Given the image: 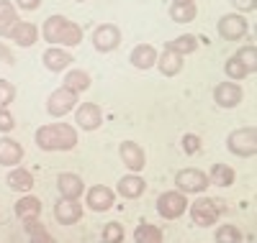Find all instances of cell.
Returning <instances> with one entry per match:
<instances>
[{
	"mask_svg": "<svg viewBox=\"0 0 257 243\" xmlns=\"http://www.w3.org/2000/svg\"><path fill=\"white\" fill-rule=\"evenodd\" d=\"M36 146L41 151H70L77 146V130L67 123L41 126L36 130Z\"/></svg>",
	"mask_w": 257,
	"mask_h": 243,
	"instance_id": "obj_1",
	"label": "cell"
},
{
	"mask_svg": "<svg viewBox=\"0 0 257 243\" xmlns=\"http://www.w3.org/2000/svg\"><path fill=\"white\" fill-rule=\"evenodd\" d=\"M41 34H44V38L49 44H54V46H77L82 41V28L64 16H49Z\"/></svg>",
	"mask_w": 257,
	"mask_h": 243,
	"instance_id": "obj_2",
	"label": "cell"
},
{
	"mask_svg": "<svg viewBox=\"0 0 257 243\" xmlns=\"http://www.w3.org/2000/svg\"><path fill=\"white\" fill-rule=\"evenodd\" d=\"M224 212H226V202L224 200H213V197H198V200L190 205V220L196 226H201V228L213 226L219 220V215H224Z\"/></svg>",
	"mask_w": 257,
	"mask_h": 243,
	"instance_id": "obj_3",
	"label": "cell"
},
{
	"mask_svg": "<svg viewBox=\"0 0 257 243\" xmlns=\"http://www.w3.org/2000/svg\"><path fill=\"white\" fill-rule=\"evenodd\" d=\"M226 146H229L231 154H237V156H254L257 154V130L252 126L234 130L226 138Z\"/></svg>",
	"mask_w": 257,
	"mask_h": 243,
	"instance_id": "obj_4",
	"label": "cell"
},
{
	"mask_svg": "<svg viewBox=\"0 0 257 243\" xmlns=\"http://www.w3.org/2000/svg\"><path fill=\"white\" fill-rule=\"evenodd\" d=\"M188 208V200H185V194L178 190V192H165L157 197V212L165 218V220H175L185 212Z\"/></svg>",
	"mask_w": 257,
	"mask_h": 243,
	"instance_id": "obj_5",
	"label": "cell"
},
{
	"mask_svg": "<svg viewBox=\"0 0 257 243\" xmlns=\"http://www.w3.org/2000/svg\"><path fill=\"white\" fill-rule=\"evenodd\" d=\"M75 105H77V92L67 90L64 84L59 87V90H54L49 95V100H47V110H49V116H54V118L67 116Z\"/></svg>",
	"mask_w": 257,
	"mask_h": 243,
	"instance_id": "obj_6",
	"label": "cell"
},
{
	"mask_svg": "<svg viewBox=\"0 0 257 243\" xmlns=\"http://www.w3.org/2000/svg\"><path fill=\"white\" fill-rule=\"evenodd\" d=\"M175 184L180 192L190 194V192H206V187L211 184V180L201 172V169H183L175 176Z\"/></svg>",
	"mask_w": 257,
	"mask_h": 243,
	"instance_id": "obj_7",
	"label": "cell"
},
{
	"mask_svg": "<svg viewBox=\"0 0 257 243\" xmlns=\"http://www.w3.org/2000/svg\"><path fill=\"white\" fill-rule=\"evenodd\" d=\"M118 44H121V31H118L113 24H103V26L95 28V34H93V46H95L98 52L108 54V52H113V49L118 46Z\"/></svg>",
	"mask_w": 257,
	"mask_h": 243,
	"instance_id": "obj_8",
	"label": "cell"
},
{
	"mask_svg": "<svg viewBox=\"0 0 257 243\" xmlns=\"http://www.w3.org/2000/svg\"><path fill=\"white\" fill-rule=\"evenodd\" d=\"M213 100H216L219 108H237L242 102V87L234 82H221L213 90Z\"/></svg>",
	"mask_w": 257,
	"mask_h": 243,
	"instance_id": "obj_9",
	"label": "cell"
},
{
	"mask_svg": "<svg viewBox=\"0 0 257 243\" xmlns=\"http://www.w3.org/2000/svg\"><path fill=\"white\" fill-rule=\"evenodd\" d=\"M54 218L62 226H72L82 218V205L77 200H70V197H62V200L54 205Z\"/></svg>",
	"mask_w": 257,
	"mask_h": 243,
	"instance_id": "obj_10",
	"label": "cell"
},
{
	"mask_svg": "<svg viewBox=\"0 0 257 243\" xmlns=\"http://www.w3.org/2000/svg\"><path fill=\"white\" fill-rule=\"evenodd\" d=\"M118 154H121V162L132 169V172H142L144 164H147L144 148H142L139 144H134V141H123L121 148H118Z\"/></svg>",
	"mask_w": 257,
	"mask_h": 243,
	"instance_id": "obj_11",
	"label": "cell"
},
{
	"mask_svg": "<svg viewBox=\"0 0 257 243\" xmlns=\"http://www.w3.org/2000/svg\"><path fill=\"white\" fill-rule=\"evenodd\" d=\"M247 34V20L242 16H224L219 20V36L226 41H237Z\"/></svg>",
	"mask_w": 257,
	"mask_h": 243,
	"instance_id": "obj_12",
	"label": "cell"
},
{
	"mask_svg": "<svg viewBox=\"0 0 257 243\" xmlns=\"http://www.w3.org/2000/svg\"><path fill=\"white\" fill-rule=\"evenodd\" d=\"M77 126L82 130H95L100 123H103V113H100V108L95 102H82L77 108V116H75Z\"/></svg>",
	"mask_w": 257,
	"mask_h": 243,
	"instance_id": "obj_13",
	"label": "cell"
},
{
	"mask_svg": "<svg viewBox=\"0 0 257 243\" xmlns=\"http://www.w3.org/2000/svg\"><path fill=\"white\" fill-rule=\"evenodd\" d=\"M113 205V192L108 187H103V184H95L88 190V208L95 210V212H105V210H111Z\"/></svg>",
	"mask_w": 257,
	"mask_h": 243,
	"instance_id": "obj_14",
	"label": "cell"
},
{
	"mask_svg": "<svg viewBox=\"0 0 257 243\" xmlns=\"http://www.w3.org/2000/svg\"><path fill=\"white\" fill-rule=\"evenodd\" d=\"M8 38H13L18 46L29 49V46H34L36 38H39V28H36L34 24H29V20H18V24L13 26V31H11Z\"/></svg>",
	"mask_w": 257,
	"mask_h": 243,
	"instance_id": "obj_15",
	"label": "cell"
},
{
	"mask_svg": "<svg viewBox=\"0 0 257 243\" xmlns=\"http://www.w3.org/2000/svg\"><path fill=\"white\" fill-rule=\"evenodd\" d=\"M157 67L165 77H175L180 70H183V54H178L175 49L165 46V52L157 56Z\"/></svg>",
	"mask_w": 257,
	"mask_h": 243,
	"instance_id": "obj_16",
	"label": "cell"
},
{
	"mask_svg": "<svg viewBox=\"0 0 257 243\" xmlns=\"http://www.w3.org/2000/svg\"><path fill=\"white\" fill-rule=\"evenodd\" d=\"M41 59H44V67H47L49 72H62V70H67L70 64L75 62V59H72V54H67L64 49H59V46L47 49Z\"/></svg>",
	"mask_w": 257,
	"mask_h": 243,
	"instance_id": "obj_17",
	"label": "cell"
},
{
	"mask_svg": "<svg viewBox=\"0 0 257 243\" xmlns=\"http://www.w3.org/2000/svg\"><path fill=\"white\" fill-rule=\"evenodd\" d=\"M24 159V146L13 138H0V166H16Z\"/></svg>",
	"mask_w": 257,
	"mask_h": 243,
	"instance_id": "obj_18",
	"label": "cell"
},
{
	"mask_svg": "<svg viewBox=\"0 0 257 243\" xmlns=\"http://www.w3.org/2000/svg\"><path fill=\"white\" fill-rule=\"evenodd\" d=\"M128 62H132L137 70H149V67L157 64V52H155L152 44H139V46H134Z\"/></svg>",
	"mask_w": 257,
	"mask_h": 243,
	"instance_id": "obj_19",
	"label": "cell"
},
{
	"mask_svg": "<svg viewBox=\"0 0 257 243\" xmlns=\"http://www.w3.org/2000/svg\"><path fill=\"white\" fill-rule=\"evenodd\" d=\"M57 187H59V194L62 197H70V200H77V197L82 194V180L77 174H70V172H64L57 176Z\"/></svg>",
	"mask_w": 257,
	"mask_h": 243,
	"instance_id": "obj_20",
	"label": "cell"
},
{
	"mask_svg": "<svg viewBox=\"0 0 257 243\" xmlns=\"http://www.w3.org/2000/svg\"><path fill=\"white\" fill-rule=\"evenodd\" d=\"M144 190H147V184L137 174H128V176H123V180L118 182V194L126 197V200H137V197L144 194Z\"/></svg>",
	"mask_w": 257,
	"mask_h": 243,
	"instance_id": "obj_21",
	"label": "cell"
},
{
	"mask_svg": "<svg viewBox=\"0 0 257 243\" xmlns=\"http://www.w3.org/2000/svg\"><path fill=\"white\" fill-rule=\"evenodd\" d=\"M6 182H8V187L13 192H29L34 187V174L29 169H13Z\"/></svg>",
	"mask_w": 257,
	"mask_h": 243,
	"instance_id": "obj_22",
	"label": "cell"
},
{
	"mask_svg": "<svg viewBox=\"0 0 257 243\" xmlns=\"http://www.w3.org/2000/svg\"><path fill=\"white\" fill-rule=\"evenodd\" d=\"M16 215L24 220H36L41 215V202L36 200V197H21V200L16 202Z\"/></svg>",
	"mask_w": 257,
	"mask_h": 243,
	"instance_id": "obj_23",
	"label": "cell"
},
{
	"mask_svg": "<svg viewBox=\"0 0 257 243\" xmlns=\"http://www.w3.org/2000/svg\"><path fill=\"white\" fill-rule=\"evenodd\" d=\"M18 24V13L8 0H0V36H11L13 26Z\"/></svg>",
	"mask_w": 257,
	"mask_h": 243,
	"instance_id": "obj_24",
	"label": "cell"
},
{
	"mask_svg": "<svg viewBox=\"0 0 257 243\" xmlns=\"http://www.w3.org/2000/svg\"><path fill=\"white\" fill-rule=\"evenodd\" d=\"M198 8L196 3H173L170 6V18L175 20V24H190L193 18H196Z\"/></svg>",
	"mask_w": 257,
	"mask_h": 243,
	"instance_id": "obj_25",
	"label": "cell"
},
{
	"mask_svg": "<svg viewBox=\"0 0 257 243\" xmlns=\"http://www.w3.org/2000/svg\"><path fill=\"white\" fill-rule=\"evenodd\" d=\"M64 87L67 90H72V92H85L90 87V77H88V72H82V70H72V72H67V77H64Z\"/></svg>",
	"mask_w": 257,
	"mask_h": 243,
	"instance_id": "obj_26",
	"label": "cell"
},
{
	"mask_svg": "<svg viewBox=\"0 0 257 243\" xmlns=\"http://www.w3.org/2000/svg\"><path fill=\"white\" fill-rule=\"evenodd\" d=\"M211 184H219V187H231L234 184V169L226 164H213L211 174H208Z\"/></svg>",
	"mask_w": 257,
	"mask_h": 243,
	"instance_id": "obj_27",
	"label": "cell"
},
{
	"mask_svg": "<svg viewBox=\"0 0 257 243\" xmlns=\"http://www.w3.org/2000/svg\"><path fill=\"white\" fill-rule=\"evenodd\" d=\"M162 230L152 223H142L137 230H134V240L137 243H162Z\"/></svg>",
	"mask_w": 257,
	"mask_h": 243,
	"instance_id": "obj_28",
	"label": "cell"
},
{
	"mask_svg": "<svg viewBox=\"0 0 257 243\" xmlns=\"http://www.w3.org/2000/svg\"><path fill=\"white\" fill-rule=\"evenodd\" d=\"M167 46H170V49H175L178 54L185 56V54H193V52L198 49V38L193 36V34H185V36H178L175 41H170Z\"/></svg>",
	"mask_w": 257,
	"mask_h": 243,
	"instance_id": "obj_29",
	"label": "cell"
},
{
	"mask_svg": "<svg viewBox=\"0 0 257 243\" xmlns=\"http://www.w3.org/2000/svg\"><path fill=\"white\" fill-rule=\"evenodd\" d=\"M26 233H29V238H31L34 243H41V240L52 243V240H54V238L44 230V226L39 223V218H36V220H26Z\"/></svg>",
	"mask_w": 257,
	"mask_h": 243,
	"instance_id": "obj_30",
	"label": "cell"
},
{
	"mask_svg": "<svg viewBox=\"0 0 257 243\" xmlns=\"http://www.w3.org/2000/svg\"><path fill=\"white\" fill-rule=\"evenodd\" d=\"M224 70H226V77H231V80H244L249 72H247V67L237 59V56H229L226 59V64H224Z\"/></svg>",
	"mask_w": 257,
	"mask_h": 243,
	"instance_id": "obj_31",
	"label": "cell"
},
{
	"mask_svg": "<svg viewBox=\"0 0 257 243\" xmlns=\"http://www.w3.org/2000/svg\"><path fill=\"white\" fill-rule=\"evenodd\" d=\"M234 56H237V59L244 64L249 74H252V72H257V49H254V46H244V49H239Z\"/></svg>",
	"mask_w": 257,
	"mask_h": 243,
	"instance_id": "obj_32",
	"label": "cell"
},
{
	"mask_svg": "<svg viewBox=\"0 0 257 243\" xmlns=\"http://www.w3.org/2000/svg\"><path fill=\"white\" fill-rule=\"evenodd\" d=\"M216 238L219 243H239L242 240V233L234 228V226H219V230H216Z\"/></svg>",
	"mask_w": 257,
	"mask_h": 243,
	"instance_id": "obj_33",
	"label": "cell"
},
{
	"mask_svg": "<svg viewBox=\"0 0 257 243\" xmlns=\"http://www.w3.org/2000/svg\"><path fill=\"white\" fill-rule=\"evenodd\" d=\"M103 240H105V243H118V240H123V226L108 223V226L103 228Z\"/></svg>",
	"mask_w": 257,
	"mask_h": 243,
	"instance_id": "obj_34",
	"label": "cell"
},
{
	"mask_svg": "<svg viewBox=\"0 0 257 243\" xmlns=\"http://www.w3.org/2000/svg\"><path fill=\"white\" fill-rule=\"evenodd\" d=\"M16 98V87L8 80H0V108H8Z\"/></svg>",
	"mask_w": 257,
	"mask_h": 243,
	"instance_id": "obj_35",
	"label": "cell"
},
{
	"mask_svg": "<svg viewBox=\"0 0 257 243\" xmlns=\"http://www.w3.org/2000/svg\"><path fill=\"white\" fill-rule=\"evenodd\" d=\"M183 148H185V154H198L201 138H198L196 134H185V136H183Z\"/></svg>",
	"mask_w": 257,
	"mask_h": 243,
	"instance_id": "obj_36",
	"label": "cell"
},
{
	"mask_svg": "<svg viewBox=\"0 0 257 243\" xmlns=\"http://www.w3.org/2000/svg\"><path fill=\"white\" fill-rule=\"evenodd\" d=\"M13 116L8 113L6 108H0V134H8V130H13Z\"/></svg>",
	"mask_w": 257,
	"mask_h": 243,
	"instance_id": "obj_37",
	"label": "cell"
},
{
	"mask_svg": "<svg viewBox=\"0 0 257 243\" xmlns=\"http://www.w3.org/2000/svg\"><path fill=\"white\" fill-rule=\"evenodd\" d=\"M231 6L237 10H242V13H252L257 8V0H231Z\"/></svg>",
	"mask_w": 257,
	"mask_h": 243,
	"instance_id": "obj_38",
	"label": "cell"
},
{
	"mask_svg": "<svg viewBox=\"0 0 257 243\" xmlns=\"http://www.w3.org/2000/svg\"><path fill=\"white\" fill-rule=\"evenodd\" d=\"M16 6H18L21 10H36V8L41 6V0H16Z\"/></svg>",
	"mask_w": 257,
	"mask_h": 243,
	"instance_id": "obj_39",
	"label": "cell"
},
{
	"mask_svg": "<svg viewBox=\"0 0 257 243\" xmlns=\"http://www.w3.org/2000/svg\"><path fill=\"white\" fill-rule=\"evenodd\" d=\"M0 59H3L6 64H13V54H11V52L3 46V44H0Z\"/></svg>",
	"mask_w": 257,
	"mask_h": 243,
	"instance_id": "obj_40",
	"label": "cell"
},
{
	"mask_svg": "<svg viewBox=\"0 0 257 243\" xmlns=\"http://www.w3.org/2000/svg\"><path fill=\"white\" fill-rule=\"evenodd\" d=\"M173 3H193V0H173Z\"/></svg>",
	"mask_w": 257,
	"mask_h": 243,
	"instance_id": "obj_41",
	"label": "cell"
},
{
	"mask_svg": "<svg viewBox=\"0 0 257 243\" xmlns=\"http://www.w3.org/2000/svg\"><path fill=\"white\" fill-rule=\"evenodd\" d=\"M80 3H82V0H80Z\"/></svg>",
	"mask_w": 257,
	"mask_h": 243,
	"instance_id": "obj_42",
	"label": "cell"
}]
</instances>
